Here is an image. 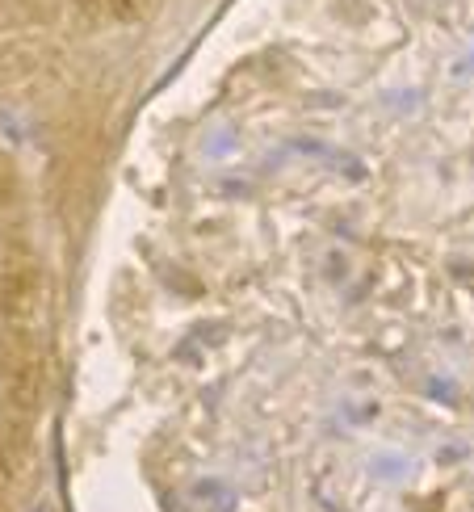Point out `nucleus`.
Here are the masks:
<instances>
[{
  "mask_svg": "<svg viewBox=\"0 0 474 512\" xmlns=\"http://www.w3.org/2000/svg\"><path fill=\"white\" fill-rule=\"evenodd\" d=\"M38 307V282L30 269H9L0 273V315L5 319H26Z\"/></svg>",
  "mask_w": 474,
  "mask_h": 512,
  "instance_id": "nucleus-2",
  "label": "nucleus"
},
{
  "mask_svg": "<svg viewBox=\"0 0 474 512\" xmlns=\"http://www.w3.org/2000/svg\"><path fill=\"white\" fill-rule=\"evenodd\" d=\"M0 382L17 403H38V387H42V361L38 353L26 345L21 336H5L0 345Z\"/></svg>",
  "mask_w": 474,
  "mask_h": 512,
  "instance_id": "nucleus-1",
  "label": "nucleus"
}]
</instances>
